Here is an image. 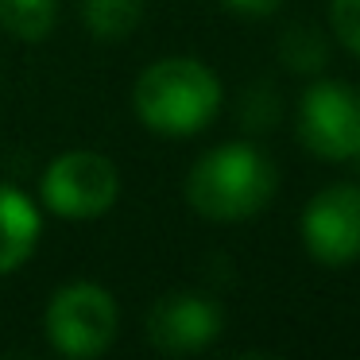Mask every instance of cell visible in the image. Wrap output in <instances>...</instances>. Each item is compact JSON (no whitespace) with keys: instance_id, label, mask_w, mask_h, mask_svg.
I'll use <instances>...</instances> for the list:
<instances>
[{"instance_id":"8fae6325","label":"cell","mask_w":360,"mask_h":360,"mask_svg":"<svg viewBox=\"0 0 360 360\" xmlns=\"http://www.w3.org/2000/svg\"><path fill=\"white\" fill-rule=\"evenodd\" d=\"M283 63L298 74H314L326 66V43L314 27H295L283 35Z\"/></svg>"},{"instance_id":"5bb4252c","label":"cell","mask_w":360,"mask_h":360,"mask_svg":"<svg viewBox=\"0 0 360 360\" xmlns=\"http://www.w3.org/2000/svg\"><path fill=\"white\" fill-rule=\"evenodd\" d=\"M349 163H356V174H360V151H356V155H352V159H349Z\"/></svg>"},{"instance_id":"277c9868","label":"cell","mask_w":360,"mask_h":360,"mask_svg":"<svg viewBox=\"0 0 360 360\" xmlns=\"http://www.w3.org/2000/svg\"><path fill=\"white\" fill-rule=\"evenodd\" d=\"M39 194L55 217L89 221L112 210L120 194V179L112 159L97 155V151H66L47 167Z\"/></svg>"},{"instance_id":"3957f363","label":"cell","mask_w":360,"mask_h":360,"mask_svg":"<svg viewBox=\"0 0 360 360\" xmlns=\"http://www.w3.org/2000/svg\"><path fill=\"white\" fill-rule=\"evenodd\" d=\"M47 337L63 356L89 360L101 356L117 337V302L105 287L97 283H66L55 290V298L47 302Z\"/></svg>"},{"instance_id":"4fadbf2b","label":"cell","mask_w":360,"mask_h":360,"mask_svg":"<svg viewBox=\"0 0 360 360\" xmlns=\"http://www.w3.org/2000/svg\"><path fill=\"white\" fill-rule=\"evenodd\" d=\"M225 4L240 16H271V12H279L283 0H225Z\"/></svg>"},{"instance_id":"6da1fadb","label":"cell","mask_w":360,"mask_h":360,"mask_svg":"<svg viewBox=\"0 0 360 360\" xmlns=\"http://www.w3.org/2000/svg\"><path fill=\"white\" fill-rule=\"evenodd\" d=\"M279 174L252 143H221L205 151L186 179V202L210 221H248L271 202Z\"/></svg>"},{"instance_id":"9c48e42d","label":"cell","mask_w":360,"mask_h":360,"mask_svg":"<svg viewBox=\"0 0 360 360\" xmlns=\"http://www.w3.org/2000/svg\"><path fill=\"white\" fill-rule=\"evenodd\" d=\"M58 20V0H0V27L16 39H43Z\"/></svg>"},{"instance_id":"52a82bcc","label":"cell","mask_w":360,"mask_h":360,"mask_svg":"<svg viewBox=\"0 0 360 360\" xmlns=\"http://www.w3.org/2000/svg\"><path fill=\"white\" fill-rule=\"evenodd\" d=\"M221 306L198 290H174L163 295L148 314V341L167 356H190L217 341L221 333Z\"/></svg>"},{"instance_id":"7c38bea8","label":"cell","mask_w":360,"mask_h":360,"mask_svg":"<svg viewBox=\"0 0 360 360\" xmlns=\"http://www.w3.org/2000/svg\"><path fill=\"white\" fill-rule=\"evenodd\" d=\"M329 24L337 43L360 58V0H329Z\"/></svg>"},{"instance_id":"ba28073f","label":"cell","mask_w":360,"mask_h":360,"mask_svg":"<svg viewBox=\"0 0 360 360\" xmlns=\"http://www.w3.org/2000/svg\"><path fill=\"white\" fill-rule=\"evenodd\" d=\"M39 210L32 198L0 182V275H12L20 264H27L39 244Z\"/></svg>"},{"instance_id":"5b68a950","label":"cell","mask_w":360,"mask_h":360,"mask_svg":"<svg viewBox=\"0 0 360 360\" xmlns=\"http://www.w3.org/2000/svg\"><path fill=\"white\" fill-rule=\"evenodd\" d=\"M298 140L329 163L352 159L360 151V94L345 82H314L298 101Z\"/></svg>"},{"instance_id":"7a4b0ae2","label":"cell","mask_w":360,"mask_h":360,"mask_svg":"<svg viewBox=\"0 0 360 360\" xmlns=\"http://www.w3.org/2000/svg\"><path fill=\"white\" fill-rule=\"evenodd\" d=\"M136 117L163 136H194L217 117L221 82L198 58H163L140 74L132 89Z\"/></svg>"},{"instance_id":"30bf717a","label":"cell","mask_w":360,"mask_h":360,"mask_svg":"<svg viewBox=\"0 0 360 360\" xmlns=\"http://www.w3.org/2000/svg\"><path fill=\"white\" fill-rule=\"evenodd\" d=\"M143 16V0H86V27L97 39H124Z\"/></svg>"},{"instance_id":"8992f818","label":"cell","mask_w":360,"mask_h":360,"mask_svg":"<svg viewBox=\"0 0 360 360\" xmlns=\"http://www.w3.org/2000/svg\"><path fill=\"white\" fill-rule=\"evenodd\" d=\"M302 244L318 264L345 267L360 259V186H329L302 213Z\"/></svg>"}]
</instances>
